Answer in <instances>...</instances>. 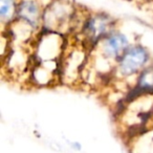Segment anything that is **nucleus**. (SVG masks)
Wrapping results in <instances>:
<instances>
[{
	"mask_svg": "<svg viewBox=\"0 0 153 153\" xmlns=\"http://www.w3.org/2000/svg\"><path fill=\"white\" fill-rule=\"evenodd\" d=\"M149 61V53L144 47L135 46L128 49L119 62V70L124 76H132L145 67Z\"/></svg>",
	"mask_w": 153,
	"mask_h": 153,
	"instance_id": "obj_1",
	"label": "nucleus"
},
{
	"mask_svg": "<svg viewBox=\"0 0 153 153\" xmlns=\"http://www.w3.org/2000/svg\"><path fill=\"white\" fill-rule=\"evenodd\" d=\"M127 47V38L120 33H114L109 34V36H107V38L105 39L103 44V53L107 58H114L120 62L124 53L128 51Z\"/></svg>",
	"mask_w": 153,
	"mask_h": 153,
	"instance_id": "obj_2",
	"label": "nucleus"
},
{
	"mask_svg": "<svg viewBox=\"0 0 153 153\" xmlns=\"http://www.w3.org/2000/svg\"><path fill=\"white\" fill-rule=\"evenodd\" d=\"M17 15L25 23L35 27L38 25L40 20V10L35 1L26 0L17 7Z\"/></svg>",
	"mask_w": 153,
	"mask_h": 153,
	"instance_id": "obj_3",
	"label": "nucleus"
},
{
	"mask_svg": "<svg viewBox=\"0 0 153 153\" xmlns=\"http://www.w3.org/2000/svg\"><path fill=\"white\" fill-rule=\"evenodd\" d=\"M17 13L14 0H0V16L3 20H11Z\"/></svg>",
	"mask_w": 153,
	"mask_h": 153,
	"instance_id": "obj_4",
	"label": "nucleus"
}]
</instances>
